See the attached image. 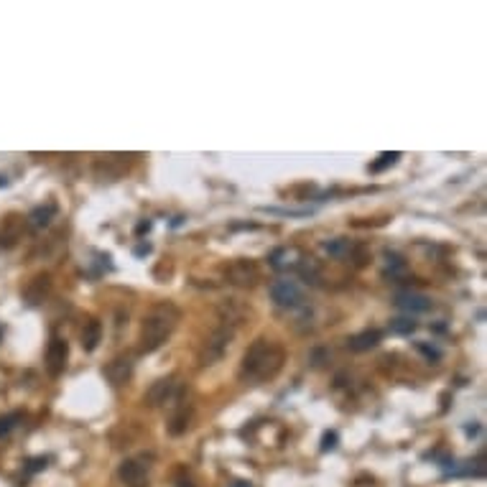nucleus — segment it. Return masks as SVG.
Returning a JSON list of instances; mask_svg holds the SVG:
<instances>
[{
  "label": "nucleus",
  "mask_w": 487,
  "mask_h": 487,
  "mask_svg": "<svg viewBox=\"0 0 487 487\" xmlns=\"http://www.w3.org/2000/svg\"><path fill=\"white\" fill-rule=\"evenodd\" d=\"M324 250L334 258H347L350 253H352V243L350 240H332V243H324Z\"/></svg>",
  "instance_id": "nucleus-16"
},
{
  "label": "nucleus",
  "mask_w": 487,
  "mask_h": 487,
  "mask_svg": "<svg viewBox=\"0 0 487 487\" xmlns=\"http://www.w3.org/2000/svg\"><path fill=\"white\" fill-rule=\"evenodd\" d=\"M334 442H337V434H324V439H322V451H327V449H332L334 447Z\"/></svg>",
  "instance_id": "nucleus-21"
},
{
  "label": "nucleus",
  "mask_w": 487,
  "mask_h": 487,
  "mask_svg": "<svg viewBox=\"0 0 487 487\" xmlns=\"http://www.w3.org/2000/svg\"><path fill=\"white\" fill-rule=\"evenodd\" d=\"M396 306L403 311H408V314H424V311L431 309V299L428 296H421V294H400L398 299H396Z\"/></svg>",
  "instance_id": "nucleus-12"
},
{
  "label": "nucleus",
  "mask_w": 487,
  "mask_h": 487,
  "mask_svg": "<svg viewBox=\"0 0 487 487\" xmlns=\"http://www.w3.org/2000/svg\"><path fill=\"white\" fill-rule=\"evenodd\" d=\"M100 340H103V324L97 319H89L87 324H84V329H82V347L87 350V352H95Z\"/></svg>",
  "instance_id": "nucleus-13"
},
{
  "label": "nucleus",
  "mask_w": 487,
  "mask_h": 487,
  "mask_svg": "<svg viewBox=\"0 0 487 487\" xmlns=\"http://www.w3.org/2000/svg\"><path fill=\"white\" fill-rule=\"evenodd\" d=\"M21 421V414H8V416H0V436L10 434L15 428V424Z\"/></svg>",
  "instance_id": "nucleus-19"
},
{
  "label": "nucleus",
  "mask_w": 487,
  "mask_h": 487,
  "mask_svg": "<svg viewBox=\"0 0 487 487\" xmlns=\"http://www.w3.org/2000/svg\"><path fill=\"white\" fill-rule=\"evenodd\" d=\"M232 337H235V329H232V327L217 324V329L209 334L207 340L202 342L200 352H197V362H200V368H209V365H214V362H220L222 354L227 352Z\"/></svg>",
  "instance_id": "nucleus-3"
},
{
  "label": "nucleus",
  "mask_w": 487,
  "mask_h": 487,
  "mask_svg": "<svg viewBox=\"0 0 487 487\" xmlns=\"http://www.w3.org/2000/svg\"><path fill=\"white\" fill-rule=\"evenodd\" d=\"M268 294H271V299H274L276 306H280V309H301L304 304H306L304 288L291 278L274 280L271 288H268Z\"/></svg>",
  "instance_id": "nucleus-4"
},
{
  "label": "nucleus",
  "mask_w": 487,
  "mask_h": 487,
  "mask_svg": "<svg viewBox=\"0 0 487 487\" xmlns=\"http://www.w3.org/2000/svg\"><path fill=\"white\" fill-rule=\"evenodd\" d=\"M49 288H52V278H49L46 274L36 276V278H33V283L26 288V296L31 299V304H38V301H44V296L49 294Z\"/></svg>",
  "instance_id": "nucleus-15"
},
{
  "label": "nucleus",
  "mask_w": 487,
  "mask_h": 487,
  "mask_svg": "<svg viewBox=\"0 0 487 487\" xmlns=\"http://www.w3.org/2000/svg\"><path fill=\"white\" fill-rule=\"evenodd\" d=\"M179 319H181V311H179L177 304H171V301L153 304V306L146 311L143 322H140L138 352L151 354L158 347H163L166 340H169L171 334H174V329H177Z\"/></svg>",
  "instance_id": "nucleus-2"
},
{
  "label": "nucleus",
  "mask_w": 487,
  "mask_h": 487,
  "mask_svg": "<svg viewBox=\"0 0 487 487\" xmlns=\"http://www.w3.org/2000/svg\"><path fill=\"white\" fill-rule=\"evenodd\" d=\"M192 416H194L192 400L186 398L184 391H179L177 396H174V414H171V419H169V434L171 436L186 434V428L192 424Z\"/></svg>",
  "instance_id": "nucleus-7"
},
{
  "label": "nucleus",
  "mask_w": 487,
  "mask_h": 487,
  "mask_svg": "<svg viewBox=\"0 0 487 487\" xmlns=\"http://www.w3.org/2000/svg\"><path fill=\"white\" fill-rule=\"evenodd\" d=\"M118 477L126 487H151L148 465L138 457L123 459V462H120V467H118Z\"/></svg>",
  "instance_id": "nucleus-6"
},
{
  "label": "nucleus",
  "mask_w": 487,
  "mask_h": 487,
  "mask_svg": "<svg viewBox=\"0 0 487 487\" xmlns=\"http://www.w3.org/2000/svg\"><path fill=\"white\" fill-rule=\"evenodd\" d=\"M380 340H383V332H380V329H362L360 334H352V337H350L347 347L352 350V352H368V350L377 347Z\"/></svg>",
  "instance_id": "nucleus-11"
},
{
  "label": "nucleus",
  "mask_w": 487,
  "mask_h": 487,
  "mask_svg": "<svg viewBox=\"0 0 487 487\" xmlns=\"http://www.w3.org/2000/svg\"><path fill=\"white\" fill-rule=\"evenodd\" d=\"M105 377L110 380V385H126L128 380H130V375H133V357L130 354H118L115 360H110L107 365H105Z\"/></svg>",
  "instance_id": "nucleus-9"
},
{
  "label": "nucleus",
  "mask_w": 487,
  "mask_h": 487,
  "mask_svg": "<svg viewBox=\"0 0 487 487\" xmlns=\"http://www.w3.org/2000/svg\"><path fill=\"white\" fill-rule=\"evenodd\" d=\"M222 276H225V280L232 283V286L253 288L260 280V268L255 260L240 258V260H232V263H227V266L222 268Z\"/></svg>",
  "instance_id": "nucleus-5"
},
{
  "label": "nucleus",
  "mask_w": 487,
  "mask_h": 487,
  "mask_svg": "<svg viewBox=\"0 0 487 487\" xmlns=\"http://www.w3.org/2000/svg\"><path fill=\"white\" fill-rule=\"evenodd\" d=\"M67 362H69V342L61 340V337H54L49 342V350H46V373L52 377H59L67 370Z\"/></svg>",
  "instance_id": "nucleus-8"
},
{
  "label": "nucleus",
  "mask_w": 487,
  "mask_h": 487,
  "mask_svg": "<svg viewBox=\"0 0 487 487\" xmlns=\"http://www.w3.org/2000/svg\"><path fill=\"white\" fill-rule=\"evenodd\" d=\"M283 362H286L283 345L276 340H268V337H258L250 347L245 350L237 377L243 383H266V380H274L283 370Z\"/></svg>",
  "instance_id": "nucleus-1"
},
{
  "label": "nucleus",
  "mask_w": 487,
  "mask_h": 487,
  "mask_svg": "<svg viewBox=\"0 0 487 487\" xmlns=\"http://www.w3.org/2000/svg\"><path fill=\"white\" fill-rule=\"evenodd\" d=\"M179 393L177 388V380L174 377H161V380H156L146 393V403L148 406H163L166 400H174V396Z\"/></svg>",
  "instance_id": "nucleus-10"
},
{
  "label": "nucleus",
  "mask_w": 487,
  "mask_h": 487,
  "mask_svg": "<svg viewBox=\"0 0 487 487\" xmlns=\"http://www.w3.org/2000/svg\"><path fill=\"white\" fill-rule=\"evenodd\" d=\"M398 158H400V153H396V151H393V153H383V156H380V161L370 163V171H373V174H380L383 169L393 166V163L398 161Z\"/></svg>",
  "instance_id": "nucleus-18"
},
{
  "label": "nucleus",
  "mask_w": 487,
  "mask_h": 487,
  "mask_svg": "<svg viewBox=\"0 0 487 487\" xmlns=\"http://www.w3.org/2000/svg\"><path fill=\"white\" fill-rule=\"evenodd\" d=\"M416 350H419L421 354H424V357H426L428 362L431 360H439V357H442V350H436V347H428V345H424V342H416Z\"/></svg>",
  "instance_id": "nucleus-20"
},
{
  "label": "nucleus",
  "mask_w": 487,
  "mask_h": 487,
  "mask_svg": "<svg viewBox=\"0 0 487 487\" xmlns=\"http://www.w3.org/2000/svg\"><path fill=\"white\" fill-rule=\"evenodd\" d=\"M230 487H255V485H253V482H245V480H235Z\"/></svg>",
  "instance_id": "nucleus-22"
},
{
  "label": "nucleus",
  "mask_w": 487,
  "mask_h": 487,
  "mask_svg": "<svg viewBox=\"0 0 487 487\" xmlns=\"http://www.w3.org/2000/svg\"><path fill=\"white\" fill-rule=\"evenodd\" d=\"M391 332L393 334H411L416 332V322L411 317H398L391 322Z\"/></svg>",
  "instance_id": "nucleus-17"
},
{
  "label": "nucleus",
  "mask_w": 487,
  "mask_h": 487,
  "mask_svg": "<svg viewBox=\"0 0 487 487\" xmlns=\"http://www.w3.org/2000/svg\"><path fill=\"white\" fill-rule=\"evenodd\" d=\"M54 214H57V204H54V202H49L46 207H36L33 212L29 214V225L33 230H44L46 225L54 220Z\"/></svg>",
  "instance_id": "nucleus-14"
}]
</instances>
